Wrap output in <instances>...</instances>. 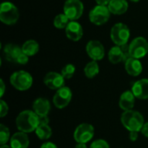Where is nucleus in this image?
<instances>
[{
  "label": "nucleus",
  "instance_id": "f257e3e1",
  "mask_svg": "<svg viewBox=\"0 0 148 148\" xmlns=\"http://www.w3.org/2000/svg\"><path fill=\"white\" fill-rule=\"evenodd\" d=\"M16 125L20 132L32 133L39 126V116L33 110L22 111L16 118Z\"/></svg>",
  "mask_w": 148,
  "mask_h": 148
},
{
  "label": "nucleus",
  "instance_id": "f03ea898",
  "mask_svg": "<svg viewBox=\"0 0 148 148\" xmlns=\"http://www.w3.org/2000/svg\"><path fill=\"white\" fill-rule=\"evenodd\" d=\"M121 121L123 127L129 132H140L145 124L143 115L134 109L125 111L121 114Z\"/></svg>",
  "mask_w": 148,
  "mask_h": 148
},
{
  "label": "nucleus",
  "instance_id": "7ed1b4c3",
  "mask_svg": "<svg viewBox=\"0 0 148 148\" xmlns=\"http://www.w3.org/2000/svg\"><path fill=\"white\" fill-rule=\"evenodd\" d=\"M10 82L16 89L19 91H26L31 88L33 84V78L29 72L25 70H18L10 75Z\"/></svg>",
  "mask_w": 148,
  "mask_h": 148
},
{
  "label": "nucleus",
  "instance_id": "20e7f679",
  "mask_svg": "<svg viewBox=\"0 0 148 148\" xmlns=\"http://www.w3.org/2000/svg\"><path fill=\"white\" fill-rule=\"evenodd\" d=\"M19 10L11 2H3L0 5V21L6 25H13L19 19Z\"/></svg>",
  "mask_w": 148,
  "mask_h": 148
},
{
  "label": "nucleus",
  "instance_id": "39448f33",
  "mask_svg": "<svg viewBox=\"0 0 148 148\" xmlns=\"http://www.w3.org/2000/svg\"><path fill=\"white\" fill-rule=\"evenodd\" d=\"M130 29L123 23H115L110 30V38L117 46L127 44L130 38Z\"/></svg>",
  "mask_w": 148,
  "mask_h": 148
},
{
  "label": "nucleus",
  "instance_id": "423d86ee",
  "mask_svg": "<svg viewBox=\"0 0 148 148\" xmlns=\"http://www.w3.org/2000/svg\"><path fill=\"white\" fill-rule=\"evenodd\" d=\"M131 57L141 59L148 54V42L143 36H137L128 44Z\"/></svg>",
  "mask_w": 148,
  "mask_h": 148
},
{
  "label": "nucleus",
  "instance_id": "0eeeda50",
  "mask_svg": "<svg viewBox=\"0 0 148 148\" xmlns=\"http://www.w3.org/2000/svg\"><path fill=\"white\" fill-rule=\"evenodd\" d=\"M110 15L111 12L109 11L108 6L97 4L89 11L88 18L93 24L100 26L105 24L109 20Z\"/></svg>",
  "mask_w": 148,
  "mask_h": 148
},
{
  "label": "nucleus",
  "instance_id": "6e6552de",
  "mask_svg": "<svg viewBox=\"0 0 148 148\" xmlns=\"http://www.w3.org/2000/svg\"><path fill=\"white\" fill-rule=\"evenodd\" d=\"M84 5L81 0H67L64 3L63 13L70 21L78 20L83 14Z\"/></svg>",
  "mask_w": 148,
  "mask_h": 148
},
{
  "label": "nucleus",
  "instance_id": "1a4fd4ad",
  "mask_svg": "<svg viewBox=\"0 0 148 148\" xmlns=\"http://www.w3.org/2000/svg\"><path fill=\"white\" fill-rule=\"evenodd\" d=\"M95 135V128L89 123H82L76 127L74 132V140L76 143L87 144Z\"/></svg>",
  "mask_w": 148,
  "mask_h": 148
},
{
  "label": "nucleus",
  "instance_id": "9d476101",
  "mask_svg": "<svg viewBox=\"0 0 148 148\" xmlns=\"http://www.w3.org/2000/svg\"><path fill=\"white\" fill-rule=\"evenodd\" d=\"M108 56L109 62L113 64H118L121 62H126L127 59L131 57L128 45L127 44L123 46L114 45L109 49Z\"/></svg>",
  "mask_w": 148,
  "mask_h": 148
},
{
  "label": "nucleus",
  "instance_id": "9b49d317",
  "mask_svg": "<svg viewBox=\"0 0 148 148\" xmlns=\"http://www.w3.org/2000/svg\"><path fill=\"white\" fill-rule=\"evenodd\" d=\"M72 91L69 87H62L56 90V93L53 96V104L58 109L65 108L72 100Z\"/></svg>",
  "mask_w": 148,
  "mask_h": 148
},
{
  "label": "nucleus",
  "instance_id": "f8f14e48",
  "mask_svg": "<svg viewBox=\"0 0 148 148\" xmlns=\"http://www.w3.org/2000/svg\"><path fill=\"white\" fill-rule=\"evenodd\" d=\"M86 52L93 61H101L105 56V48L98 40H91L86 45Z\"/></svg>",
  "mask_w": 148,
  "mask_h": 148
},
{
  "label": "nucleus",
  "instance_id": "ddd939ff",
  "mask_svg": "<svg viewBox=\"0 0 148 148\" xmlns=\"http://www.w3.org/2000/svg\"><path fill=\"white\" fill-rule=\"evenodd\" d=\"M43 82L45 86L52 90H58L64 87L65 78L61 73L57 72H49L45 75L43 78Z\"/></svg>",
  "mask_w": 148,
  "mask_h": 148
},
{
  "label": "nucleus",
  "instance_id": "4468645a",
  "mask_svg": "<svg viewBox=\"0 0 148 148\" xmlns=\"http://www.w3.org/2000/svg\"><path fill=\"white\" fill-rule=\"evenodd\" d=\"M65 34L69 40L78 42L83 36V29L78 22L70 21L65 29Z\"/></svg>",
  "mask_w": 148,
  "mask_h": 148
},
{
  "label": "nucleus",
  "instance_id": "2eb2a0df",
  "mask_svg": "<svg viewBox=\"0 0 148 148\" xmlns=\"http://www.w3.org/2000/svg\"><path fill=\"white\" fill-rule=\"evenodd\" d=\"M132 92L139 100L148 99V79H140L136 81L132 86Z\"/></svg>",
  "mask_w": 148,
  "mask_h": 148
},
{
  "label": "nucleus",
  "instance_id": "dca6fc26",
  "mask_svg": "<svg viewBox=\"0 0 148 148\" xmlns=\"http://www.w3.org/2000/svg\"><path fill=\"white\" fill-rule=\"evenodd\" d=\"M32 109L38 116H48L51 109L50 102L46 98H37L32 104Z\"/></svg>",
  "mask_w": 148,
  "mask_h": 148
},
{
  "label": "nucleus",
  "instance_id": "f3484780",
  "mask_svg": "<svg viewBox=\"0 0 148 148\" xmlns=\"http://www.w3.org/2000/svg\"><path fill=\"white\" fill-rule=\"evenodd\" d=\"M10 146L12 148H28L29 146L28 134L20 131L15 133L10 140Z\"/></svg>",
  "mask_w": 148,
  "mask_h": 148
},
{
  "label": "nucleus",
  "instance_id": "a211bd4d",
  "mask_svg": "<svg viewBox=\"0 0 148 148\" xmlns=\"http://www.w3.org/2000/svg\"><path fill=\"white\" fill-rule=\"evenodd\" d=\"M135 99L136 97L132 90H127L121 94L119 100V106L124 112L133 110L135 104Z\"/></svg>",
  "mask_w": 148,
  "mask_h": 148
},
{
  "label": "nucleus",
  "instance_id": "6ab92c4d",
  "mask_svg": "<svg viewBox=\"0 0 148 148\" xmlns=\"http://www.w3.org/2000/svg\"><path fill=\"white\" fill-rule=\"evenodd\" d=\"M125 69L131 76H138L143 70V66L139 59L130 57L125 62Z\"/></svg>",
  "mask_w": 148,
  "mask_h": 148
},
{
  "label": "nucleus",
  "instance_id": "aec40b11",
  "mask_svg": "<svg viewBox=\"0 0 148 148\" xmlns=\"http://www.w3.org/2000/svg\"><path fill=\"white\" fill-rule=\"evenodd\" d=\"M22 52H23L22 48H20L18 45L13 44V43L6 44L4 46V48H3L4 56H5L6 60H8L10 62H15L16 63L18 56L21 55Z\"/></svg>",
  "mask_w": 148,
  "mask_h": 148
},
{
  "label": "nucleus",
  "instance_id": "412c9836",
  "mask_svg": "<svg viewBox=\"0 0 148 148\" xmlns=\"http://www.w3.org/2000/svg\"><path fill=\"white\" fill-rule=\"evenodd\" d=\"M108 8L111 14L123 15L128 10V3L127 0H111L108 5Z\"/></svg>",
  "mask_w": 148,
  "mask_h": 148
},
{
  "label": "nucleus",
  "instance_id": "4be33fe9",
  "mask_svg": "<svg viewBox=\"0 0 148 148\" xmlns=\"http://www.w3.org/2000/svg\"><path fill=\"white\" fill-rule=\"evenodd\" d=\"M21 48L23 52L29 57L37 54L39 51V43L34 39H29L25 41Z\"/></svg>",
  "mask_w": 148,
  "mask_h": 148
},
{
  "label": "nucleus",
  "instance_id": "5701e85b",
  "mask_svg": "<svg viewBox=\"0 0 148 148\" xmlns=\"http://www.w3.org/2000/svg\"><path fill=\"white\" fill-rule=\"evenodd\" d=\"M100 72V67L96 61H91L86 64L84 67V74L88 79H93Z\"/></svg>",
  "mask_w": 148,
  "mask_h": 148
},
{
  "label": "nucleus",
  "instance_id": "b1692460",
  "mask_svg": "<svg viewBox=\"0 0 148 148\" xmlns=\"http://www.w3.org/2000/svg\"><path fill=\"white\" fill-rule=\"evenodd\" d=\"M35 133L38 137V139H40L41 140H47L52 135V129L49 126V124H44V125L40 124L36 127Z\"/></svg>",
  "mask_w": 148,
  "mask_h": 148
},
{
  "label": "nucleus",
  "instance_id": "393cba45",
  "mask_svg": "<svg viewBox=\"0 0 148 148\" xmlns=\"http://www.w3.org/2000/svg\"><path fill=\"white\" fill-rule=\"evenodd\" d=\"M69 22L70 20L69 19V17L64 13H61L55 16L53 24H54V27L58 29H65L68 24L69 23Z\"/></svg>",
  "mask_w": 148,
  "mask_h": 148
},
{
  "label": "nucleus",
  "instance_id": "a878e982",
  "mask_svg": "<svg viewBox=\"0 0 148 148\" xmlns=\"http://www.w3.org/2000/svg\"><path fill=\"white\" fill-rule=\"evenodd\" d=\"M10 138L11 136H10V132L9 128L3 124H1L0 125V144L1 145L7 144V142L10 141Z\"/></svg>",
  "mask_w": 148,
  "mask_h": 148
},
{
  "label": "nucleus",
  "instance_id": "bb28decb",
  "mask_svg": "<svg viewBox=\"0 0 148 148\" xmlns=\"http://www.w3.org/2000/svg\"><path fill=\"white\" fill-rule=\"evenodd\" d=\"M75 73V67L74 64H71V63L65 65L61 70V74L65 78V80L71 79L74 76Z\"/></svg>",
  "mask_w": 148,
  "mask_h": 148
},
{
  "label": "nucleus",
  "instance_id": "cd10ccee",
  "mask_svg": "<svg viewBox=\"0 0 148 148\" xmlns=\"http://www.w3.org/2000/svg\"><path fill=\"white\" fill-rule=\"evenodd\" d=\"M89 148H110V147H109V144L105 140L99 139V140L93 141Z\"/></svg>",
  "mask_w": 148,
  "mask_h": 148
},
{
  "label": "nucleus",
  "instance_id": "c85d7f7f",
  "mask_svg": "<svg viewBox=\"0 0 148 148\" xmlns=\"http://www.w3.org/2000/svg\"><path fill=\"white\" fill-rule=\"evenodd\" d=\"M8 112H9L8 104L3 100H1L0 101V117L3 118L4 116L8 114Z\"/></svg>",
  "mask_w": 148,
  "mask_h": 148
},
{
  "label": "nucleus",
  "instance_id": "c756f323",
  "mask_svg": "<svg viewBox=\"0 0 148 148\" xmlns=\"http://www.w3.org/2000/svg\"><path fill=\"white\" fill-rule=\"evenodd\" d=\"M28 62H29V56H28L27 55H25L23 52H22L21 55L18 56V58H17L16 63L21 64V65H25V64L28 63Z\"/></svg>",
  "mask_w": 148,
  "mask_h": 148
},
{
  "label": "nucleus",
  "instance_id": "7c9ffc66",
  "mask_svg": "<svg viewBox=\"0 0 148 148\" xmlns=\"http://www.w3.org/2000/svg\"><path fill=\"white\" fill-rule=\"evenodd\" d=\"M40 148H58L57 146L53 143V142H50V141H46L44 143L42 144V146L40 147Z\"/></svg>",
  "mask_w": 148,
  "mask_h": 148
},
{
  "label": "nucleus",
  "instance_id": "2f4dec72",
  "mask_svg": "<svg viewBox=\"0 0 148 148\" xmlns=\"http://www.w3.org/2000/svg\"><path fill=\"white\" fill-rule=\"evenodd\" d=\"M139 138V132H129V140L133 142L136 141Z\"/></svg>",
  "mask_w": 148,
  "mask_h": 148
},
{
  "label": "nucleus",
  "instance_id": "473e14b6",
  "mask_svg": "<svg viewBox=\"0 0 148 148\" xmlns=\"http://www.w3.org/2000/svg\"><path fill=\"white\" fill-rule=\"evenodd\" d=\"M0 88H1V91H0V97L3 98L4 93H5V84H4V82L3 79L0 80Z\"/></svg>",
  "mask_w": 148,
  "mask_h": 148
},
{
  "label": "nucleus",
  "instance_id": "72a5a7b5",
  "mask_svg": "<svg viewBox=\"0 0 148 148\" xmlns=\"http://www.w3.org/2000/svg\"><path fill=\"white\" fill-rule=\"evenodd\" d=\"M49 119L48 116H39V125L49 124Z\"/></svg>",
  "mask_w": 148,
  "mask_h": 148
},
{
  "label": "nucleus",
  "instance_id": "f704fd0d",
  "mask_svg": "<svg viewBox=\"0 0 148 148\" xmlns=\"http://www.w3.org/2000/svg\"><path fill=\"white\" fill-rule=\"evenodd\" d=\"M140 132H141V134L145 137L148 138V121L147 122H145V124H144V126H143V127H142Z\"/></svg>",
  "mask_w": 148,
  "mask_h": 148
},
{
  "label": "nucleus",
  "instance_id": "c9c22d12",
  "mask_svg": "<svg viewBox=\"0 0 148 148\" xmlns=\"http://www.w3.org/2000/svg\"><path fill=\"white\" fill-rule=\"evenodd\" d=\"M98 5H103V6H108V3H110L111 0H95Z\"/></svg>",
  "mask_w": 148,
  "mask_h": 148
},
{
  "label": "nucleus",
  "instance_id": "e433bc0d",
  "mask_svg": "<svg viewBox=\"0 0 148 148\" xmlns=\"http://www.w3.org/2000/svg\"><path fill=\"white\" fill-rule=\"evenodd\" d=\"M75 148H88V147H87V144H84V143H77Z\"/></svg>",
  "mask_w": 148,
  "mask_h": 148
},
{
  "label": "nucleus",
  "instance_id": "4c0bfd02",
  "mask_svg": "<svg viewBox=\"0 0 148 148\" xmlns=\"http://www.w3.org/2000/svg\"><path fill=\"white\" fill-rule=\"evenodd\" d=\"M0 148H12L10 145H7V144H5V145H1V147Z\"/></svg>",
  "mask_w": 148,
  "mask_h": 148
},
{
  "label": "nucleus",
  "instance_id": "58836bf2",
  "mask_svg": "<svg viewBox=\"0 0 148 148\" xmlns=\"http://www.w3.org/2000/svg\"><path fill=\"white\" fill-rule=\"evenodd\" d=\"M131 2H133V3H138V2H140V0H130Z\"/></svg>",
  "mask_w": 148,
  "mask_h": 148
},
{
  "label": "nucleus",
  "instance_id": "ea45409f",
  "mask_svg": "<svg viewBox=\"0 0 148 148\" xmlns=\"http://www.w3.org/2000/svg\"><path fill=\"white\" fill-rule=\"evenodd\" d=\"M66 1H67V0H66Z\"/></svg>",
  "mask_w": 148,
  "mask_h": 148
}]
</instances>
